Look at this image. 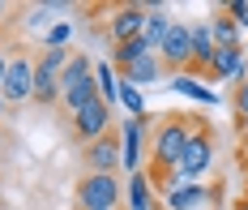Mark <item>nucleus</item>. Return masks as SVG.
<instances>
[{
    "label": "nucleus",
    "mask_w": 248,
    "mask_h": 210,
    "mask_svg": "<svg viewBox=\"0 0 248 210\" xmlns=\"http://www.w3.org/2000/svg\"><path fill=\"white\" fill-rule=\"evenodd\" d=\"M193 129H197V116H188V112H167L150 129V159L141 172H146L150 189H158L163 197L180 184V159H184V146H188Z\"/></svg>",
    "instance_id": "obj_1"
},
{
    "label": "nucleus",
    "mask_w": 248,
    "mask_h": 210,
    "mask_svg": "<svg viewBox=\"0 0 248 210\" xmlns=\"http://www.w3.org/2000/svg\"><path fill=\"white\" fill-rule=\"evenodd\" d=\"M9 56V65H4V86H0V99L4 107L13 112V107H22L34 99V48L30 43H13V48H4Z\"/></svg>",
    "instance_id": "obj_2"
},
{
    "label": "nucleus",
    "mask_w": 248,
    "mask_h": 210,
    "mask_svg": "<svg viewBox=\"0 0 248 210\" xmlns=\"http://www.w3.org/2000/svg\"><path fill=\"white\" fill-rule=\"evenodd\" d=\"M120 193H124L120 176H86L81 172L73 189V210H116Z\"/></svg>",
    "instance_id": "obj_3"
},
{
    "label": "nucleus",
    "mask_w": 248,
    "mask_h": 210,
    "mask_svg": "<svg viewBox=\"0 0 248 210\" xmlns=\"http://www.w3.org/2000/svg\"><path fill=\"white\" fill-rule=\"evenodd\" d=\"M210 172H214V129H210V120L197 116V129H193L184 159H180V180H201Z\"/></svg>",
    "instance_id": "obj_4"
},
{
    "label": "nucleus",
    "mask_w": 248,
    "mask_h": 210,
    "mask_svg": "<svg viewBox=\"0 0 248 210\" xmlns=\"http://www.w3.org/2000/svg\"><path fill=\"white\" fill-rule=\"evenodd\" d=\"M81 167H86V176H120L124 159H120V133H103L99 142H90V146H81Z\"/></svg>",
    "instance_id": "obj_5"
},
{
    "label": "nucleus",
    "mask_w": 248,
    "mask_h": 210,
    "mask_svg": "<svg viewBox=\"0 0 248 210\" xmlns=\"http://www.w3.org/2000/svg\"><path fill=\"white\" fill-rule=\"evenodd\" d=\"M158 60H163V73L167 78L188 73V65H193V26L175 22L167 30V39H163V48H158Z\"/></svg>",
    "instance_id": "obj_6"
},
{
    "label": "nucleus",
    "mask_w": 248,
    "mask_h": 210,
    "mask_svg": "<svg viewBox=\"0 0 248 210\" xmlns=\"http://www.w3.org/2000/svg\"><path fill=\"white\" fill-rule=\"evenodd\" d=\"M69 133H73L77 146H90V142H99L103 133H111V107L94 99V103H86L77 116H69Z\"/></svg>",
    "instance_id": "obj_7"
},
{
    "label": "nucleus",
    "mask_w": 248,
    "mask_h": 210,
    "mask_svg": "<svg viewBox=\"0 0 248 210\" xmlns=\"http://www.w3.org/2000/svg\"><path fill=\"white\" fill-rule=\"evenodd\" d=\"M107 13H111V17H107V39H111V48H116V43H128V39H141V30H146V4H111Z\"/></svg>",
    "instance_id": "obj_8"
},
{
    "label": "nucleus",
    "mask_w": 248,
    "mask_h": 210,
    "mask_svg": "<svg viewBox=\"0 0 248 210\" xmlns=\"http://www.w3.org/2000/svg\"><path fill=\"white\" fill-rule=\"evenodd\" d=\"M210 206H218V189L201 180H180L163 197V210H210Z\"/></svg>",
    "instance_id": "obj_9"
},
{
    "label": "nucleus",
    "mask_w": 248,
    "mask_h": 210,
    "mask_svg": "<svg viewBox=\"0 0 248 210\" xmlns=\"http://www.w3.org/2000/svg\"><path fill=\"white\" fill-rule=\"evenodd\" d=\"M146 137H150L146 116L124 120V129H120V159H124V167H128V176L141 172V146H146Z\"/></svg>",
    "instance_id": "obj_10"
},
{
    "label": "nucleus",
    "mask_w": 248,
    "mask_h": 210,
    "mask_svg": "<svg viewBox=\"0 0 248 210\" xmlns=\"http://www.w3.org/2000/svg\"><path fill=\"white\" fill-rule=\"evenodd\" d=\"M116 78L124 81V86H154V81L163 78V60H158V52L141 56V60H133V65H124V69H116Z\"/></svg>",
    "instance_id": "obj_11"
},
{
    "label": "nucleus",
    "mask_w": 248,
    "mask_h": 210,
    "mask_svg": "<svg viewBox=\"0 0 248 210\" xmlns=\"http://www.w3.org/2000/svg\"><path fill=\"white\" fill-rule=\"evenodd\" d=\"M248 73V60H244V48H223V52H214V65H210V73L205 81H227V78H244Z\"/></svg>",
    "instance_id": "obj_12"
},
{
    "label": "nucleus",
    "mask_w": 248,
    "mask_h": 210,
    "mask_svg": "<svg viewBox=\"0 0 248 210\" xmlns=\"http://www.w3.org/2000/svg\"><path fill=\"white\" fill-rule=\"evenodd\" d=\"M214 39H210V26L197 22L193 26V65H188V78H205L210 73V65H214Z\"/></svg>",
    "instance_id": "obj_13"
},
{
    "label": "nucleus",
    "mask_w": 248,
    "mask_h": 210,
    "mask_svg": "<svg viewBox=\"0 0 248 210\" xmlns=\"http://www.w3.org/2000/svg\"><path fill=\"white\" fill-rule=\"evenodd\" d=\"M175 26V17L163 9V4H146V30H141V39H146L150 52H158L163 48V39H167V30Z\"/></svg>",
    "instance_id": "obj_14"
},
{
    "label": "nucleus",
    "mask_w": 248,
    "mask_h": 210,
    "mask_svg": "<svg viewBox=\"0 0 248 210\" xmlns=\"http://www.w3.org/2000/svg\"><path fill=\"white\" fill-rule=\"evenodd\" d=\"M205 26H210V39H214V48H218V52H223V48H244V43H240V26L223 13V4L205 17Z\"/></svg>",
    "instance_id": "obj_15"
},
{
    "label": "nucleus",
    "mask_w": 248,
    "mask_h": 210,
    "mask_svg": "<svg viewBox=\"0 0 248 210\" xmlns=\"http://www.w3.org/2000/svg\"><path fill=\"white\" fill-rule=\"evenodd\" d=\"M30 103L56 107V103H60V78H56V73H43V69H34V99H30Z\"/></svg>",
    "instance_id": "obj_16"
},
{
    "label": "nucleus",
    "mask_w": 248,
    "mask_h": 210,
    "mask_svg": "<svg viewBox=\"0 0 248 210\" xmlns=\"http://www.w3.org/2000/svg\"><path fill=\"white\" fill-rule=\"evenodd\" d=\"M128 210H158L154 206V189H150L146 172H137V176H128Z\"/></svg>",
    "instance_id": "obj_17"
},
{
    "label": "nucleus",
    "mask_w": 248,
    "mask_h": 210,
    "mask_svg": "<svg viewBox=\"0 0 248 210\" xmlns=\"http://www.w3.org/2000/svg\"><path fill=\"white\" fill-rule=\"evenodd\" d=\"M73 60V48H43L39 52V60H34V69H43V73H64V65Z\"/></svg>",
    "instance_id": "obj_18"
},
{
    "label": "nucleus",
    "mask_w": 248,
    "mask_h": 210,
    "mask_svg": "<svg viewBox=\"0 0 248 210\" xmlns=\"http://www.w3.org/2000/svg\"><path fill=\"white\" fill-rule=\"evenodd\" d=\"M116 69H111V65H94V86H99V99L107 107H116V99H120V90H116Z\"/></svg>",
    "instance_id": "obj_19"
},
{
    "label": "nucleus",
    "mask_w": 248,
    "mask_h": 210,
    "mask_svg": "<svg viewBox=\"0 0 248 210\" xmlns=\"http://www.w3.org/2000/svg\"><path fill=\"white\" fill-rule=\"evenodd\" d=\"M141 56H150L146 39H128V43H116V48H111V65H116V69H124V65L141 60Z\"/></svg>",
    "instance_id": "obj_20"
},
{
    "label": "nucleus",
    "mask_w": 248,
    "mask_h": 210,
    "mask_svg": "<svg viewBox=\"0 0 248 210\" xmlns=\"http://www.w3.org/2000/svg\"><path fill=\"white\" fill-rule=\"evenodd\" d=\"M171 90H184V95H193L197 103H214V90H205L197 78H188V73H180V78H171Z\"/></svg>",
    "instance_id": "obj_21"
},
{
    "label": "nucleus",
    "mask_w": 248,
    "mask_h": 210,
    "mask_svg": "<svg viewBox=\"0 0 248 210\" xmlns=\"http://www.w3.org/2000/svg\"><path fill=\"white\" fill-rule=\"evenodd\" d=\"M231 112H235V125H248V73L231 90Z\"/></svg>",
    "instance_id": "obj_22"
},
{
    "label": "nucleus",
    "mask_w": 248,
    "mask_h": 210,
    "mask_svg": "<svg viewBox=\"0 0 248 210\" xmlns=\"http://www.w3.org/2000/svg\"><path fill=\"white\" fill-rule=\"evenodd\" d=\"M120 103L133 112V116H146V99H141V90L137 86H120Z\"/></svg>",
    "instance_id": "obj_23"
},
{
    "label": "nucleus",
    "mask_w": 248,
    "mask_h": 210,
    "mask_svg": "<svg viewBox=\"0 0 248 210\" xmlns=\"http://www.w3.org/2000/svg\"><path fill=\"white\" fill-rule=\"evenodd\" d=\"M69 22H56V26L47 30V39H43V48H69Z\"/></svg>",
    "instance_id": "obj_24"
},
{
    "label": "nucleus",
    "mask_w": 248,
    "mask_h": 210,
    "mask_svg": "<svg viewBox=\"0 0 248 210\" xmlns=\"http://www.w3.org/2000/svg\"><path fill=\"white\" fill-rule=\"evenodd\" d=\"M223 13L235 26H248V0H231V4H223Z\"/></svg>",
    "instance_id": "obj_25"
},
{
    "label": "nucleus",
    "mask_w": 248,
    "mask_h": 210,
    "mask_svg": "<svg viewBox=\"0 0 248 210\" xmlns=\"http://www.w3.org/2000/svg\"><path fill=\"white\" fill-rule=\"evenodd\" d=\"M235 133H240V150H248V125H235Z\"/></svg>",
    "instance_id": "obj_26"
},
{
    "label": "nucleus",
    "mask_w": 248,
    "mask_h": 210,
    "mask_svg": "<svg viewBox=\"0 0 248 210\" xmlns=\"http://www.w3.org/2000/svg\"><path fill=\"white\" fill-rule=\"evenodd\" d=\"M4 65H9V56H4V48H0V86H4Z\"/></svg>",
    "instance_id": "obj_27"
},
{
    "label": "nucleus",
    "mask_w": 248,
    "mask_h": 210,
    "mask_svg": "<svg viewBox=\"0 0 248 210\" xmlns=\"http://www.w3.org/2000/svg\"><path fill=\"white\" fill-rule=\"evenodd\" d=\"M240 172L248 176V150H240Z\"/></svg>",
    "instance_id": "obj_28"
},
{
    "label": "nucleus",
    "mask_w": 248,
    "mask_h": 210,
    "mask_svg": "<svg viewBox=\"0 0 248 210\" xmlns=\"http://www.w3.org/2000/svg\"><path fill=\"white\" fill-rule=\"evenodd\" d=\"M231 210H248V197H235V206Z\"/></svg>",
    "instance_id": "obj_29"
},
{
    "label": "nucleus",
    "mask_w": 248,
    "mask_h": 210,
    "mask_svg": "<svg viewBox=\"0 0 248 210\" xmlns=\"http://www.w3.org/2000/svg\"><path fill=\"white\" fill-rule=\"evenodd\" d=\"M0 22H9V4L4 0H0Z\"/></svg>",
    "instance_id": "obj_30"
},
{
    "label": "nucleus",
    "mask_w": 248,
    "mask_h": 210,
    "mask_svg": "<svg viewBox=\"0 0 248 210\" xmlns=\"http://www.w3.org/2000/svg\"><path fill=\"white\" fill-rule=\"evenodd\" d=\"M240 197H248V184H244V189H240Z\"/></svg>",
    "instance_id": "obj_31"
},
{
    "label": "nucleus",
    "mask_w": 248,
    "mask_h": 210,
    "mask_svg": "<svg viewBox=\"0 0 248 210\" xmlns=\"http://www.w3.org/2000/svg\"><path fill=\"white\" fill-rule=\"evenodd\" d=\"M0 142H4V133H0Z\"/></svg>",
    "instance_id": "obj_32"
},
{
    "label": "nucleus",
    "mask_w": 248,
    "mask_h": 210,
    "mask_svg": "<svg viewBox=\"0 0 248 210\" xmlns=\"http://www.w3.org/2000/svg\"><path fill=\"white\" fill-rule=\"evenodd\" d=\"M116 210H124V206H116Z\"/></svg>",
    "instance_id": "obj_33"
}]
</instances>
